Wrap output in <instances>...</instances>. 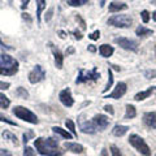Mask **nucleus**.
<instances>
[{"instance_id": "obj_5", "label": "nucleus", "mask_w": 156, "mask_h": 156, "mask_svg": "<svg viewBox=\"0 0 156 156\" xmlns=\"http://www.w3.org/2000/svg\"><path fill=\"white\" fill-rule=\"evenodd\" d=\"M100 78V73H98L96 68H92V69L89 70H85V69H81L80 73H78V77L76 80V83H86V82H95Z\"/></svg>"}, {"instance_id": "obj_14", "label": "nucleus", "mask_w": 156, "mask_h": 156, "mask_svg": "<svg viewBox=\"0 0 156 156\" xmlns=\"http://www.w3.org/2000/svg\"><path fill=\"white\" fill-rule=\"evenodd\" d=\"M51 50H52V53H53V57H55V65L57 69H61L62 68V64H64V56H62L61 51L58 50L57 47L55 46H51Z\"/></svg>"}, {"instance_id": "obj_40", "label": "nucleus", "mask_w": 156, "mask_h": 156, "mask_svg": "<svg viewBox=\"0 0 156 156\" xmlns=\"http://www.w3.org/2000/svg\"><path fill=\"white\" fill-rule=\"evenodd\" d=\"M52 13H53V8H50V11H48V13L46 14V21H50L51 17H52Z\"/></svg>"}, {"instance_id": "obj_21", "label": "nucleus", "mask_w": 156, "mask_h": 156, "mask_svg": "<svg viewBox=\"0 0 156 156\" xmlns=\"http://www.w3.org/2000/svg\"><path fill=\"white\" fill-rule=\"evenodd\" d=\"M52 130L55 131L56 134L61 135L62 138H65V139H70V138H73V135H72V133H70V131L64 130L62 128H58V126H53V128H52Z\"/></svg>"}, {"instance_id": "obj_37", "label": "nucleus", "mask_w": 156, "mask_h": 156, "mask_svg": "<svg viewBox=\"0 0 156 156\" xmlns=\"http://www.w3.org/2000/svg\"><path fill=\"white\" fill-rule=\"evenodd\" d=\"M104 111H105V112H109V115H113V113H115V111H113V107H112V105H109V104L104 105Z\"/></svg>"}, {"instance_id": "obj_38", "label": "nucleus", "mask_w": 156, "mask_h": 156, "mask_svg": "<svg viewBox=\"0 0 156 156\" xmlns=\"http://www.w3.org/2000/svg\"><path fill=\"white\" fill-rule=\"evenodd\" d=\"M34 134H33V131H29V134H23V143H27V140H29V138H30V136H33Z\"/></svg>"}, {"instance_id": "obj_25", "label": "nucleus", "mask_w": 156, "mask_h": 156, "mask_svg": "<svg viewBox=\"0 0 156 156\" xmlns=\"http://www.w3.org/2000/svg\"><path fill=\"white\" fill-rule=\"evenodd\" d=\"M9 105H11V100H9L4 94L0 92V108H2V109H7Z\"/></svg>"}, {"instance_id": "obj_49", "label": "nucleus", "mask_w": 156, "mask_h": 156, "mask_svg": "<svg viewBox=\"0 0 156 156\" xmlns=\"http://www.w3.org/2000/svg\"><path fill=\"white\" fill-rule=\"evenodd\" d=\"M155 52H156V50H155Z\"/></svg>"}, {"instance_id": "obj_17", "label": "nucleus", "mask_w": 156, "mask_h": 156, "mask_svg": "<svg viewBox=\"0 0 156 156\" xmlns=\"http://www.w3.org/2000/svg\"><path fill=\"white\" fill-rule=\"evenodd\" d=\"M155 89L156 87L155 86H152V87H148L146 91H140V92H138V94H135V96H134V100H136V101H140V100H144V99H147V98L152 94V92L155 91Z\"/></svg>"}, {"instance_id": "obj_12", "label": "nucleus", "mask_w": 156, "mask_h": 156, "mask_svg": "<svg viewBox=\"0 0 156 156\" xmlns=\"http://www.w3.org/2000/svg\"><path fill=\"white\" fill-rule=\"evenodd\" d=\"M58 98H60V101L65 107H72L73 104H74V99H73V96H72L70 89H64V90L60 92Z\"/></svg>"}, {"instance_id": "obj_26", "label": "nucleus", "mask_w": 156, "mask_h": 156, "mask_svg": "<svg viewBox=\"0 0 156 156\" xmlns=\"http://www.w3.org/2000/svg\"><path fill=\"white\" fill-rule=\"evenodd\" d=\"M65 126H66V129L72 133V135H73V136H77L76 126H74V122H73L72 120H66V121H65Z\"/></svg>"}, {"instance_id": "obj_8", "label": "nucleus", "mask_w": 156, "mask_h": 156, "mask_svg": "<svg viewBox=\"0 0 156 156\" xmlns=\"http://www.w3.org/2000/svg\"><path fill=\"white\" fill-rule=\"evenodd\" d=\"M115 43H116V44H119L121 48H124V50L133 51V52L138 51V43H136L135 41H131V39L124 38V37L115 38Z\"/></svg>"}, {"instance_id": "obj_32", "label": "nucleus", "mask_w": 156, "mask_h": 156, "mask_svg": "<svg viewBox=\"0 0 156 156\" xmlns=\"http://www.w3.org/2000/svg\"><path fill=\"white\" fill-rule=\"evenodd\" d=\"M140 17H142V21L144 23H147L150 21V13H148V11H142V12H140Z\"/></svg>"}, {"instance_id": "obj_9", "label": "nucleus", "mask_w": 156, "mask_h": 156, "mask_svg": "<svg viewBox=\"0 0 156 156\" xmlns=\"http://www.w3.org/2000/svg\"><path fill=\"white\" fill-rule=\"evenodd\" d=\"M86 115H81L78 117V124H80V128L81 130L83 131L85 134H95L96 133V129L94 124H92V121H89V120H85Z\"/></svg>"}, {"instance_id": "obj_27", "label": "nucleus", "mask_w": 156, "mask_h": 156, "mask_svg": "<svg viewBox=\"0 0 156 156\" xmlns=\"http://www.w3.org/2000/svg\"><path fill=\"white\" fill-rule=\"evenodd\" d=\"M112 85H113V73H112L111 69H108V82H107V85H105V87L103 89V91L107 92L112 87Z\"/></svg>"}, {"instance_id": "obj_7", "label": "nucleus", "mask_w": 156, "mask_h": 156, "mask_svg": "<svg viewBox=\"0 0 156 156\" xmlns=\"http://www.w3.org/2000/svg\"><path fill=\"white\" fill-rule=\"evenodd\" d=\"M46 78V72L41 65H35L34 69L29 73V82L33 85L39 83L41 81H43Z\"/></svg>"}, {"instance_id": "obj_42", "label": "nucleus", "mask_w": 156, "mask_h": 156, "mask_svg": "<svg viewBox=\"0 0 156 156\" xmlns=\"http://www.w3.org/2000/svg\"><path fill=\"white\" fill-rule=\"evenodd\" d=\"M29 2H30V0H21V8L22 9H26Z\"/></svg>"}, {"instance_id": "obj_4", "label": "nucleus", "mask_w": 156, "mask_h": 156, "mask_svg": "<svg viewBox=\"0 0 156 156\" xmlns=\"http://www.w3.org/2000/svg\"><path fill=\"white\" fill-rule=\"evenodd\" d=\"M128 140L139 154H142L143 156H150L151 155V150L148 147V144L144 142V139L142 138V136H139L136 134H131Z\"/></svg>"}, {"instance_id": "obj_41", "label": "nucleus", "mask_w": 156, "mask_h": 156, "mask_svg": "<svg viewBox=\"0 0 156 156\" xmlns=\"http://www.w3.org/2000/svg\"><path fill=\"white\" fill-rule=\"evenodd\" d=\"M0 48H4V50H13L12 47H9V46H7V44H4V43L2 42V39H0Z\"/></svg>"}, {"instance_id": "obj_28", "label": "nucleus", "mask_w": 156, "mask_h": 156, "mask_svg": "<svg viewBox=\"0 0 156 156\" xmlns=\"http://www.w3.org/2000/svg\"><path fill=\"white\" fill-rule=\"evenodd\" d=\"M89 3V0H68V4L70 7H82Z\"/></svg>"}, {"instance_id": "obj_31", "label": "nucleus", "mask_w": 156, "mask_h": 156, "mask_svg": "<svg viewBox=\"0 0 156 156\" xmlns=\"http://www.w3.org/2000/svg\"><path fill=\"white\" fill-rule=\"evenodd\" d=\"M23 156H37V154H35V151H34L31 147L26 146L25 150H23Z\"/></svg>"}, {"instance_id": "obj_19", "label": "nucleus", "mask_w": 156, "mask_h": 156, "mask_svg": "<svg viewBox=\"0 0 156 156\" xmlns=\"http://www.w3.org/2000/svg\"><path fill=\"white\" fill-rule=\"evenodd\" d=\"M99 52L103 57H111L112 55H113L115 50H113V47H111L109 44H101L100 48H99Z\"/></svg>"}, {"instance_id": "obj_20", "label": "nucleus", "mask_w": 156, "mask_h": 156, "mask_svg": "<svg viewBox=\"0 0 156 156\" xmlns=\"http://www.w3.org/2000/svg\"><path fill=\"white\" fill-rule=\"evenodd\" d=\"M3 138L5 139V140H9L12 144H14L17 147V146L20 144V142H18V139H17V136L14 135L13 133H11V131H8V130H5V131H3Z\"/></svg>"}, {"instance_id": "obj_45", "label": "nucleus", "mask_w": 156, "mask_h": 156, "mask_svg": "<svg viewBox=\"0 0 156 156\" xmlns=\"http://www.w3.org/2000/svg\"><path fill=\"white\" fill-rule=\"evenodd\" d=\"M89 50H90L91 52H95V51H96V48H95V46H92V44H90V46H89Z\"/></svg>"}, {"instance_id": "obj_15", "label": "nucleus", "mask_w": 156, "mask_h": 156, "mask_svg": "<svg viewBox=\"0 0 156 156\" xmlns=\"http://www.w3.org/2000/svg\"><path fill=\"white\" fill-rule=\"evenodd\" d=\"M64 148H66L68 151H72L73 154H82L83 152V146L74 143V142H65Z\"/></svg>"}, {"instance_id": "obj_6", "label": "nucleus", "mask_w": 156, "mask_h": 156, "mask_svg": "<svg viewBox=\"0 0 156 156\" xmlns=\"http://www.w3.org/2000/svg\"><path fill=\"white\" fill-rule=\"evenodd\" d=\"M108 25L115 26V27H120V29H126L130 27V25L133 23V20L126 14H116V16H112L108 18Z\"/></svg>"}, {"instance_id": "obj_22", "label": "nucleus", "mask_w": 156, "mask_h": 156, "mask_svg": "<svg viewBox=\"0 0 156 156\" xmlns=\"http://www.w3.org/2000/svg\"><path fill=\"white\" fill-rule=\"evenodd\" d=\"M136 116V109L133 104H126V112H125V120H129V119H134Z\"/></svg>"}, {"instance_id": "obj_34", "label": "nucleus", "mask_w": 156, "mask_h": 156, "mask_svg": "<svg viewBox=\"0 0 156 156\" xmlns=\"http://www.w3.org/2000/svg\"><path fill=\"white\" fill-rule=\"evenodd\" d=\"M143 74L146 78H155L156 77V72L155 70H144Z\"/></svg>"}, {"instance_id": "obj_30", "label": "nucleus", "mask_w": 156, "mask_h": 156, "mask_svg": "<svg viewBox=\"0 0 156 156\" xmlns=\"http://www.w3.org/2000/svg\"><path fill=\"white\" fill-rule=\"evenodd\" d=\"M109 150H111V154H112V156H124V155H122V152H121V151H120L119 148H117L115 144H112Z\"/></svg>"}, {"instance_id": "obj_48", "label": "nucleus", "mask_w": 156, "mask_h": 156, "mask_svg": "<svg viewBox=\"0 0 156 156\" xmlns=\"http://www.w3.org/2000/svg\"><path fill=\"white\" fill-rule=\"evenodd\" d=\"M100 5H101V7L104 5V0H100Z\"/></svg>"}, {"instance_id": "obj_23", "label": "nucleus", "mask_w": 156, "mask_h": 156, "mask_svg": "<svg viewBox=\"0 0 156 156\" xmlns=\"http://www.w3.org/2000/svg\"><path fill=\"white\" fill-rule=\"evenodd\" d=\"M46 9V0H37V20L41 21L42 12Z\"/></svg>"}, {"instance_id": "obj_43", "label": "nucleus", "mask_w": 156, "mask_h": 156, "mask_svg": "<svg viewBox=\"0 0 156 156\" xmlns=\"http://www.w3.org/2000/svg\"><path fill=\"white\" fill-rule=\"evenodd\" d=\"M22 18H23V20H26L27 22H31V18L29 17V14H27V13H22Z\"/></svg>"}, {"instance_id": "obj_33", "label": "nucleus", "mask_w": 156, "mask_h": 156, "mask_svg": "<svg viewBox=\"0 0 156 156\" xmlns=\"http://www.w3.org/2000/svg\"><path fill=\"white\" fill-rule=\"evenodd\" d=\"M0 121H2V122H5V124H9V125H13V126L16 125V122H13L12 120H9L8 117H5V116L2 115V113H0Z\"/></svg>"}, {"instance_id": "obj_16", "label": "nucleus", "mask_w": 156, "mask_h": 156, "mask_svg": "<svg viewBox=\"0 0 156 156\" xmlns=\"http://www.w3.org/2000/svg\"><path fill=\"white\" fill-rule=\"evenodd\" d=\"M128 5L125 3H120V2H112L108 7V11L111 13H116V12H121V11H126Z\"/></svg>"}, {"instance_id": "obj_44", "label": "nucleus", "mask_w": 156, "mask_h": 156, "mask_svg": "<svg viewBox=\"0 0 156 156\" xmlns=\"http://www.w3.org/2000/svg\"><path fill=\"white\" fill-rule=\"evenodd\" d=\"M73 34L76 35V39H82V34L78 33V31H73Z\"/></svg>"}, {"instance_id": "obj_1", "label": "nucleus", "mask_w": 156, "mask_h": 156, "mask_svg": "<svg viewBox=\"0 0 156 156\" xmlns=\"http://www.w3.org/2000/svg\"><path fill=\"white\" fill-rule=\"evenodd\" d=\"M37 151L44 156H62V151L58 147V143L55 138H37L34 140Z\"/></svg>"}, {"instance_id": "obj_3", "label": "nucleus", "mask_w": 156, "mask_h": 156, "mask_svg": "<svg viewBox=\"0 0 156 156\" xmlns=\"http://www.w3.org/2000/svg\"><path fill=\"white\" fill-rule=\"evenodd\" d=\"M13 115L16 117H18L20 120L26 121V122H29V124L37 125L39 122L37 115L33 113L30 109H27V108H25V107H22V105H16L13 108Z\"/></svg>"}, {"instance_id": "obj_39", "label": "nucleus", "mask_w": 156, "mask_h": 156, "mask_svg": "<svg viewBox=\"0 0 156 156\" xmlns=\"http://www.w3.org/2000/svg\"><path fill=\"white\" fill-rule=\"evenodd\" d=\"M0 156H12V154L4 148H0Z\"/></svg>"}, {"instance_id": "obj_29", "label": "nucleus", "mask_w": 156, "mask_h": 156, "mask_svg": "<svg viewBox=\"0 0 156 156\" xmlns=\"http://www.w3.org/2000/svg\"><path fill=\"white\" fill-rule=\"evenodd\" d=\"M16 96L21 98V99H27V98H29V92L23 89V87H18V89L16 90Z\"/></svg>"}, {"instance_id": "obj_11", "label": "nucleus", "mask_w": 156, "mask_h": 156, "mask_svg": "<svg viewBox=\"0 0 156 156\" xmlns=\"http://www.w3.org/2000/svg\"><path fill=\"white\" fill-rule=\"evenodd\" d=\"M126 89H128V87H126V83L119 82V83L116 85V89L107 96V99H120V98H122L126 94Z\"/></svg>"}, {"instance_id": "obj_35", "label": "nucleus", "mask_w": 156, "mask_h": 156, "mask_svg": "<svg viewBox=\"0 0 156 156\" xmlns=\"http://www.w3.org/2000/svg\"><path fill=\"white\" fill-rule=\"evenodd\" d=\"M89 38L92 39V41H98V39L100 38V31H99V30H95L94 33H91V34H90Z\"/></svg>"}, {"instance_id": "obj_2", "label": "nucleus", "mask_w": 156, "mask_h": 156, "mask_svg": "<svg viewBox=\"0 0 156 156\" xmlns=\"http://www.w3.org/2000/svg\"><path fill=\"white\" fill-rule=\"evenodd\" d=\"M18 72V61L7 53L0 55V74L14 76Z\"/></svg>"}, {"instance_id": "obj_46", "label": "nucleus", "mask_w": 156, "mask_h": 156, "mask_svg": "<svg viewBox=\"0 0 156 156\" xmlns=\"http://www.w3.org/2000/svg\"><path fill=\"white\" fill-rule=\"evenodd\" d=\"M74 52V50H73V48H69V50H66V53H73Z\"/></svg>"}, {"instance_id": "obj_47", "label": "nucleus", "mask_w": 156, "mask_h": 156, "mask_svg": "<svg viewBox=\"0 0 156 156\" xmlns=\"http://www.w3.org/2000/svg\"><path fill=\"white\" fill-rule=\"evenodd\" d=\"M152 20H154V21H156V11L152 13Z\"/></svg>"}, {"instance_id": "obj_24", "label": "nucleus", "mask_w": 156, "mask_h": 156, "mask_svg": "<svg viewBox=\"0 0 156 156\" xmlns=\"http://www.w3.org/2000/svg\"><path fill=\"white\" fill-rule=\"evenodd\" d=\"M154 31L151 30V29H147V27H144V26H139V27H136V30H135V34L138 37H147V35H151Z\"/></svg>"}, {"instance_id": "obj_13", "label": "nucleus", "mask_w": 156, "mask_h": 156, "mask_svg": "<svg viewBox=\"0 0 156 156\" xmlns=\"http://www.w3.org/2000/svg\"><path fill=\"white\" fill-rule=\"evenodd\" d=\"M143 122L150 129H156V112H146L143 115Z\"/></svg>"}, {"instance_id": "obj_18", "label": "nucleus", "mask_w": 156, "mask_h": 156, "mask_svg": "<svg viewBox=\"0 0 156 156\" xmlns=\"http://www.w3.org/2000/svg\"><path fill=\"white\" fill-rule=\"evenodd\" d=\"M128 130H129V128L125 126V125H116L115 128L112 129V134L120 138V136H122V135H125L126 133H128Z\"/></svg>"}, {"instance_id": "obj_36", "label": "nucleus", "mask_w": 156, "mask_h": 156, "mask_svg": "<svg viewBox=\"0 0 156 156\" xmlns=\"http://www.w3.org/2000/svg\"><path fill=\"white\" fill-rule=\"evenodd\" d=\"M11 87V83L9 82H2L0 81V90H8Z\"/></svg>"}, {"instance_id": "obj_10", "label": "nucleus", "mask_w": 156, "mask_h": 156, "mask_svg": "<svg viewBox=\"0 0 156 156\" xmlns=\"http://www.w3.org/2000/svg\"><path fill=\"white\" fill-rule=\"evenodd\" d=\"M92 124H94L95 129L99 131H103L108 128L109 125V119L104 115H96L94 119H92Z\"/></svg>"}]
</instances>
